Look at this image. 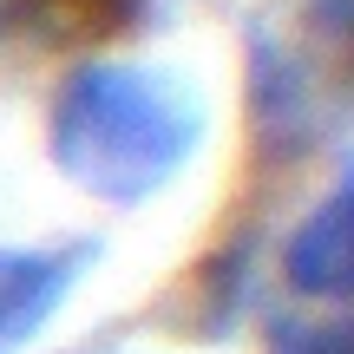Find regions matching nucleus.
<instances>
[{"label": "nucleus", "mask_w": 354, "mask_h": 354, "mask_svg": "<svg viewBox=\"0 0 354 354\" xmlns=\"http://www.w3.org/2000/svg\"><path fill=\"white\" fill-rule=\"evenodd\" d=\"M145 13L151 0H0V39L33 53H73L131 33Z\"/></svg>", "instance_id": "obj_4"}, {"label": "nucleus", "mask_w": 354, "mask_h": 354, "mask_svg": "<svg viewBox=\"0 0 354 354\" xmlns=\"http://www.w3.org/2000/svg\"><path fill=\"white\" fill-rule=\"evenodd\" d=\"M250 308V243H216L171 295V322L184 335H223Z\"/></svg>", "instance_id": "obj_5"}, {"label": "nucleus", "mask_w": 354, "mask_h": 354, "mask_svg": "<svg viewBox=\"0 0 354 354\" xmlns=\"http://www.w3.org/2000/svg\"><path fill=\"white\" fill-rule=\"evenodd\" d=\"M269 354H354V315H269Z\"/></svg>", "instance_id": "obj_6"}, {"label": "nucleus", "mask_w": 354, "mask_h": 354, "mask_svg": "<svg viewBox=\"0 0 354 354\" xmlns=\"http://www.w3.org/2000/svg\"><path fill=\"white\" fill-rule=\"evenodd\" d=\"M92 250L66 243V250H0V354H20L66 308L73 282L86 276Z\"/></svg>", "instance_id": "obj_3"}, {"label": "nucleus", "mask_w": 354, "mask_h": 354, "mask_svg": "<svg viewBox=\"0 0 354 354\" xmlns=\"http://www.w3.org/2000/svg\"><path fill=\"white\" fill-rule=\"evenodd\" d=\"M203 99L151 66L92 59L66 73L46 112V158L66 184L112 210H138L171 184L203 145Z\"/></svg>", "instance_id": "obj_1"}, {"label": "nucleus", "mask_w": 354, "mask_h": 354, "mask_svg": "<svg viewBox=\"0 0 354 354\" xmlns=\"http://www.w3.org/2000/svg\"><path fill=\"white\" fill-rule=\"evenodd\" d=\"M282 282L302 302H328L354 315V177L328 190L282 243Z\"/></svg>", "instance_id": "obj_2"}]
</instances>
